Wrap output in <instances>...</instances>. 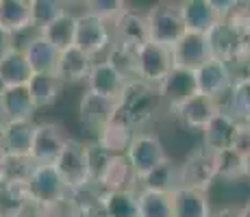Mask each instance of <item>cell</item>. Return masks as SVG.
I'll return each instance as SVG.
<instances>
[{
  "mask_svg": "<svg viewBox=\"0 0 250 217\" xmlns=\"http://www.w3.org/2000/svg\"><path fill=\"white\" fill-rule=\"evenodd\" d=\"M148 33L152 43L172 48L187 33L181 13V2H157L148 9Z\"/></svg>",
  "mask_w": 250,
  "mask_h": 217,
  "instance_id": "2",
  "label": "cell"
},
{
  "mask_svg": "<svg viewBox=\"0 0 250 217\" xmlns=\"http://www.w3.org/2000/svg\"><path fill=\"white\" fill-rule=\"evenodd\" d=\"M233 150L239 152L244 158L250 154V128L248 124H242L237 130V137H235V143H233Z\"/></svg>",
  "mask_w": 250,
  "mask_h": 217,
  "instance_id": "41",
  "label": "cell"
},
{
  "mask_svg": "<svg viewBox=\"0 0 250 217\" xmlns=\"http://www.w3.org/2000/svg\"><path fill=\"white\" fill-rule=\"evenodd\" d=\"M196 80H198V94L209 96V98L218 100L222 96H227L233 87V79H230L229 65L224 61L211 57L205 65H200L196 70Z\"/></svg>",
  "mask_w": 250,
  "mask_h": 217,
  "instance_id": "13",
  "label": "cell"
},
{
  "mask_svg": "<svg viewBox=\"0 0 250 217\" xmlns=\"http://www.w3.org/2000/svg\"><path fill=\"white\" fill-rule=\"evenodd\" d=\"M31 11H33V26L37 28V33L42 28H46L48 24H52L57 18H61L68 9L63 2L57 0H31Z\"/></svg>",
  "mask_w": 250,
  "mask_h": 217,
  "instance_id": "36",
  "label": "cell"
},
{
  "mask_svg": "<svg viewBox=\"0 0 250 217\" xmlns=\"http://www.w3.org/2000/svg\"><path fill=\"white\" fill-rule=\"evenodd\" d=\"M85 7H87V11L94 13L96 18L113 24L128 9V4L122 2V0H89Z\"/></svg>",
  "mask_w": 250,
  "mask_h": 217,
  "instance_id": "38",
  "label": "cell"
},
{
  "mask_svg": "<svg viewBox=\"0 0 250 217\" xmlns=\"http://www.w3.org/2000/svg\"><path fill=\"white\" fill-rule=\"evenodd\" d=\"M94 63L96 61L89 55H85L81 48L72 46L59 55L57 76L61 79V83H87Z\"/></svg>",
  "mask_w": 250,
  "mask_h": 217,
  "instance_id": "25",
  "label": "cell"
},
{
  "mask_svg": "<svg viewBox=\"0 0 250 217\" xmlns=\"http://www.w3.org/2000/svg\"><path fill=\"white\" fill-rule=\"evenodd\" d=\"M111 28H113V43H120V46L139 50L144 43L150 41L146 16L133 11V9H126V11L111 24Z\"/></svg>",
  "mask_w": 250,
  "mask_h": 217,
  "instance_id": "12",
  "label": "cell"
},
{
  "mask_svg": "<svg viewBox=\"0 0 250 217\" xmlns=\"http://www.w3.org/2000/svg\"><path fill=\"white\" fill-rule=\"evenodd\" d=\"M181 13L185 20V28L189 33H207L215 26L222 18H220L218 9H215L213 0H183Z\"/></svg>",
  "mask_w": 250,
  "mask_h": 217,
  "instance_id": "20",
  "label": "cell"
},
{
  "mask_svg": "<svg viewBox=\"0 0 250 217\" xmlns=\"http://www.w3.org/2000/svg\"><path fill=\"white\" fill-rule=\"evenodd\" d=\"M213 217H244V215H242V209L227 206V209H220L218 213H213Z\"/></svg>",
  "mask_w": 250,
  "mask_h": 217,
  "instance_id": "43",
  "label": "cell"
},
{
  "mask_svg": "<svg viewBox=\"0 0 250 217\" xmlns=\"http://www.w3.org/2000/svg\"><path fill=\"white\" fill-rule=\"evenodd\" d=\"M159 94L163 104H167L172 111H176L181 104L198 96V80H196L194 70H185V67H174L166 80L159 85Z\"/></svg>",
  "mask_w": 250,
  "mask_h": 217,
  "instance_id": "10",
  "label": "cell"
},
{
  "mask_svg": "<svg viewBox=\"0 0 250 217\" xmlns=\"http://www.w3.org/2000/svg\"><path fill=\"white\" fill-rule=\"evenodd\" d=\"M35 126L33 119H20V122H4L2 130V141L7 148L9 157H22L31 158V148H33V137H35Z\"/></svg>",
  "mask_w": 250,
  "mask_h": 217,
  "instance_id": "22",
  "label": "cell"
},
{
  "mask_svg": "<svg viewBox=\"0 0 250 217\" xmlns=\"http://www.w3.org/2000/svg\"><path fill=\"white\" fill-rule=\"evenodd\" d=\"M172 70H174L172 48L148 41L137 50V79L139 80H146V83L159 87Z\"/></svg>",
  "mask_w": 250,
  "mask_h": 217,
  "instance_id": "7",
  "label": "cell"
},
{
  "mask_svg": "<svg viewBox=\"0 0 250 217\" xmlns=\"http://www.w3.org/2000/svg\"><path fill=\"white\" fill-rule=\"evenodd\" d=\"M87 146V157H89V170H91V180H98L100 174L104 172V167L109 165L113 154H109L100 146L98 141H91V143H85Z\"/></svg>",
  "mask_w": 250,
  "mask_h": 217,
  "instance_id": "39",
  "label": "cell"
},
{
  "mask_svg": "<svg viewBox=\"0 0 250 217\" xmlns=\"http://www.w3.org/2000/svg\"><path fill=\"white\" fill-rule=\"evenodd\" d=\"M76 48L89 55L91 59L103 52H109V48L113 46V28L109 22L96 18L94 13H89L85 9V13H81L76 20Z\"/></svg>",
  "mask_w": 250,
  "mask_h": 217,
  "instance_id": "4",
  "label": "cell"
},
{
  "mask_svg": "<svg viewBox=\"0 0 250 217\" xmlns=\"http://www.w3.org/2000/svg\"><path fill=\"white\" fill-rule=\"evenodd\" d=\"M172 213L174 217H213L207 191L179 187L172 194Z\"/></svg>",
  "mask_w": 250,
  "mask_h": 217,
  "instance_id": "26",
  "label": "cell"
},
{
  "mask_svg": "<svg viewBox=\"0 0 250 217\" xmlns=\"http://www.w3.org/2000/svg\"><path fill=\"white\" fill-rule=\"evenodd\" d=\"M126 83L128 80L124 79L109 61L103 59V61H96L94 67H91L89 79H87V89L103 96V98H109V100L118 102V98L122 96Z\"/></svg>",
  "mask_w": 250,
  "mask_h": 217,
  "instance_id": "16",
  "label": "cell"
},
{
  "mask_svg": "<svg viewBox=\"0 0 250 217\" xmlns=\"http://www.w3.org/2000/svg\"><path fill=\"white\" fill-rule=\"evenodd\" d=\"M76 20H79V16H74L72 11H65L63 16L57 18L52 24L42 28L40 35L46 37L59 52H63L74 46V41H76Z\"/></svg>",
  "mask_w": 250,
  "mask_h": 217,
  "instance_id": "29",
  "label": "cell"
},
{
  "mask_svg": "<svg viewBox=\"0 0 250 217\" xmlns=\"http://www.w3.org/2000/svg\"><path fill=\"white\" fill-rule=\"evenodd\" d=\"M222 113L233 115L237 122L248 124L250 122V80L235 83L229 91V107Z\"/></svg>",
  "mask_w": 250,
  "mask_h": 217,
  "instance_id": "34",
  "label": "cell"
},
{
  "mask_svg": "<svg viewBox=\"0 0 250 217\" xmlns=\"http://www.w3.org/2000/svg\"><path fill=\"white\" fill-rule=\"evenodd\" d=\"M239 126H242V122H237L233 115L222 113V111H220V113L209 122V126L203 130L205 148L209 152H213V154L233 148Z\"/></svg>",
  "mask_w": 250,
  "mask_h": 217,
  "instance_id": "19",
  "label": "cell"
},
{
  "mask_svg": "<svg viewBox=\"0 0 250 217\" xmlns=\"http://www.w3.org/2000/svg\"><path fill=\"white\" fill-rule=\"evenodd\" d=\"M215 165H218V176L220 178H239L244 176V157L239 152H235L233 148L222 152H215Z\"/></svg>",
  "mask_w": 250,
  "mask_h": 217,
  "instance_id": "37",
  "label": "cell"
},
{
  "mask_svg": "<svg viewBox=\"0 0 250 217\" xmlns=\"http://www.w3.org/2000/svg\"><path fill=\"white\" fill-rule=\"evenodd\" d=\"M242 215H244V217H250V200L242 206Z\"/></svg>",
  "mask_w": 250,
  "mask_h": 217,
  "instance_id": "45",
  "label": "cell"
},
{
  "mask_svg": "<svg viewBox=\"0 0 250 217\" xmlns=\"http://www.w3.org/2000/svg\"><path fill=\"white\" fill-rule=\"evenodd\" d=\"M0 26L9 33H22L33 26L31 0H0Z\"/></svg>",
  "mask_w": 250,
  "mask_h": 217,
  "instance_id": "27",
  "label": "cell"
},
{
  "mask_svg": "<svg viewBox=\"0 0 250 217\" xmlns=\"http://www.w3.org/2000/svg\"><path fill=\"white\" fill-rule=\"evenodd\" d=\"M137 130L122 118V115L115 111V115L111 118V122L107 124L103 130L98 133V139L96 141L104 148L109 154L118 157V154H126L128 148H131L133 139H135Z\"/></svg>",
  "mask_w": 250,
  "mask_h": 217,
  "instance_id": "21",
  "label": "cell"
},
{
  "mask_svg": "<svg viewBox=\"0 0 250 217\" xmlns=\"http://www.w3.org/2000/svg\"><path fill=\"white\" fill-rule=\"evenodd\" d=\"M96 182L103 187L104 194H111V191H137L139 189L137 176H135V172H133L131 163H128L126 154L111 157L109 165L104 167V172L100 174V178Z\"/></svg>",
  "mask_w": 250,
  "mask_h": 217,
  "instance_id": "18",
  "label": "cell"
},
{
  "mask_svg": "<svg viewBox=\"0 0 250 217\" xmlns=\"http://www.w3.org/2000/svg\"><path fill=\"white\" fill-rule=\"evenodd\" d=\"M161 102L163 100L159 94V87L146 83V80L133 79L126 83L122 96L118 98V113L135 130H139L155 118Z\"/></svg>",
  "mask_w": 250,
  "mask_h": 217,
  "instance_id": "1",
  "label": "cell"
},
{
  "mask_svg": "<svg viewBox=\"0 0 250 217\" xmlns=\"http://www.w3.org/2000/svg\"><path fill=\"white\" fill-rule=\"evenodd\" d=\"M22 52L35 74H57V63H59L61 52L46 37H42L40 33L26 41Z\"/></svg>",
  "mask_w": 250,
  "mask_h": 217,
  "instance_id": "24",
  "label": "cell"
},
{
  "mask_svg": "<svg viewBox=\"0 0 250 217\" xmlns=\"http://www.w3.org/2000/svg\"><path fill=\"white\" fill-rule=\"evenodd\" d=\"M37 217H83V215H81L76 202L68 196L65 200H59V202H55V204L40 206Z\"/></svg>",
  "mask_w": 250,
  "mask_h": 217,
  "instance_id": "40",
  "label": "cell"
},
{
  "mask_svg": "<svg viewBox=\"0 0 250 217\" xmlns=\"http://www.w3.org/2000/svg\"><path fill=\"white\" fill-rule=\"evenodd\" d=\"M118 111V102L109 98H103V96L94 94V91L85 89V94L81 96V102H79V118L81 122L85 124L87 128L100 133L115 115Z\"/></svg>",
  "mask_w": 250,
  "mask_h": 217,
  "instance_id": "15",
  "label": "cell"
},
{
  "mask_svg": "<svg viewBox=\"0 0 250 217\" xmlns=\"http://www.w3.org/2000/svg\"><path fill=\"white\" fill-rule=\"evenodd\" d=\"M142 189H152V191H161V194H174L181 187V172H179V163H174L170 158L167 163H163L161 167H157L150 176H146L139 182Z\"/></svg>",
  "mask_w": 250,
  "mask_h": 217,
  "instance_id": "31",
  "label": "cell"
},
{
  "mask_svg": "<svg viewBox=\"0 0 250 217\" xmlns=\"http://www.w3.org/2000/svg\"><path fill=\"white\" fill-rule=\"evenodd\" d=\"M103 217H139L137 191H111V194H104Z\"/></svg>",
  "mask_w": 250,
  "mask_h": 217,
  "instance_id": "33",
  "label": "cell"
},
{
  "mask_svg": "<svg viewBox=\"0 0 250 217\" xmlns=\"http://www.w3.org/2000/svg\"><path fill=\"white\" fill-rule=\"evenodd\" d=\"M244 176L250 178V154H248L246 158H244Z\"/></svg>",
  "mask_w": 250,
  "mask_h": 217,
  "instance_id": "44",
  "label": "cell"
},
{
  "mask_svg": "<svg viewBox=\"0 0 250 217\" xmlns=\"http://www.w3.org/2000/svg\"><path fill=\"white\" fill-rule=\"evenodd\" d=\"M248 128H250V122H248Z\"/></svg>",
  "mask_w": 250,
  "mask_h": 217,
  "instance_id": "47",
  "label": "cell"
},
{
  "mask_svg": "<svg viewBox=\"0 0 250 217\" xmlns=\"http://www.w3.org/2000/svg\"><path fill=\"white\" fill-rule=\"evenodd\" d=\"M174 113H176V118L181 119V124L185 128L205 130L207 126H209L211 119L220 113V104H218V100L198 94L191 100H187L185 104H181Z\"/></svg>",
  "mask_w": 250,
  "mask_h": 217,
  "instance_id": "17",
  "label": "cell"
},
{
  "mask_svg": "<svg viewBox=\"0 0 250 217\" xmlns=\"http://www.w3.org/2000/svg\"><path fill=\"white\" fill-rule=\"evenodd\" d=\"M55 167L70 191L81 189V187H85L87 182H91L87 146L76 141V139H70V141L65 143L63 152H61L59 158L55 161Z\"/></svg>",
  "mask_w": 250,
  "mask_h": 217,
  "instance_id": "5",
  "label": "cell"
},
{
  "mask_svg": "<svg viewBox=\"0 0 250 217\" xmlns=\"http://www.w3.org/2000/svg\"><path fill=\"white\" fill-rule=\"evenodd\" d=\"M70 137L65 130L55 122H40L35 126V137H33V148H31V158L33 163L40 165H55L59 154L63 152L65 143Z\"/></svg>",
  "mask_w": 250,
  "mask_h": 217,
  "instance_id": "9",
  "label": "cell"
},
{
  "mask_svg": "<svg viewBox=\"0 0 250 217\" xmlns=\"http://www.w3.org/2000/svg\"><path fill=\"white\" fill-rule=\"evenodd\" d=\"M139 217H174L172 213V196L152 189H137Z\"/></svg>",
  "mask_w": 250,
  "mask_h": 217,
  "instance_id": "32",
  "label": "cell"
},
{
  "mask_svg": "<svg viewBox=\"0 0 250 217\" xmlns=\"http://www.w3.org/2000/svg\"><path fill=\"white\" fill-rule=\"evenodd\" d=\"M61 79L57 74H33L28 80V94L37 109H48L57 102L61 91Z\"/></svg>",
  "mask_w": 250,
  "mask_h": 217,
  "instance_id": "30",
  "label": "cell"
},
{
  "mask_svg": "<svg viewBox=\"0 0 250 217\" xmlns=\"http://www.w3.org/2000/svg\"><path fill=\"white\" fill-rule=\"evenodd\" d=\"M13 50H16V35L0 26V61L7 59Z\"/></svg>",
  "mask_w": 250,
  "mask_h": 217,
  "instance_id": "42",
  "label": "cell"
},
{
  "mask_svg": "<svg viewBox=\"0 0 250 217\" xmlns=\"http://www.w3.org/2000/svg\"><path fill=\"white\" fill-rule=\"evenodd\" d=\"M26 187L37 206L55 204V202L65 200L70 196V189L65 187L63 178L59 176L55 165H40V163H35L31 176L26 180Z\"/></svg>",
  "mask_w": 250,
  "mask_h": 217,
  "instance_id": "6",
  "label": "cell"
},
{
  "mask_svg": "<svg viewBox=\"0 0 250 217\" xmlns=\"http://www.w3.org/2000/svg\"><path fill=\"white\" fill-rule=\"evenodd\" d=\"M172 57H174V67H185V70H198L211 59V46L209 37L203 33H189L181 37L172 46Z\"/></svg>",
  "mask_w": 250,
  "mask_h": 217,
  "instance_id": "11",
  "label": "cell"
},
{
  "mask_svg": "<svg viewBox=\"0 0 250 217\" xmlns=\"http://www.w3.org/2000/svg\"><path fill=\"white\" fill-rule=\"evenodd\" d=\"M37 107L28 94V87H7L0 89V113L4 122H20V119H33Z\"/></svg>",
  "mask_w": 250,
  "mask_h": 217,
  "instance_id": "23",
  "label": "cell"
},
{
  "mask_svg": "<svg viewBox=\"0 0 250 217\" xmlns=\"http://www.w3.org/2000/svg\"><path fill=\"white\" fill-rule=\"evenodd\" d=\"M2 126H4V118H2V113H0V130H2Z\"/></svg>",
  "mask_w": 250,
  "mask_h": 217,
  "instance_id": "46",
  "label": "cell"
},
{
  "mask_svg": "<svg viewBox=\"0 0 250 217\" xmlns=\"http://www.w3.org/2000/svg\"><path fill=\"white\" fill-rule=\"evenodd\" d=\"M104 61H109L126 80L137 79V50H133V48L113 43V46L109 48Z\"/></svg>",
  "mask_w": 250,
  "mask_h": 217,
  "instance_id": "35",
  "label": "cell"
},
{
  "mask_svg": "<svg viewBox=\"0 0 250 217\" xmlns=\"http://www.w3.org/2000/svg\"><path fill=\"white\" fill-rule=\"evenodd\" d=\"M35 72L31 70L22 48H16L4 61H0V89L7 87H26L31 76Z\"/></svg>",
  "mask_w": 250,
  "mask_h": 217,
  "instance_id": "28",
  "label": "cell"
},
{
  "mask_svg": "<svg viewBox=\"0 0 250 217\" xmlns=\"http://www.w3.org/2000/svg\"><path fill=\"white\" fill-rule=\"evenodd\" d=\"M126 158L131 163L133 172H135L137 182H142L157 167H161L163 163L170 161L166 146H163V141L159 139V135H155V133H137L126 152Z\"/></svg>",
  "mask_w": 250,
  "mask_h": 217,
  "instance_id": "3",
  "label": "cell"
},
{
  "mask_svg": "<svg viewBox=\"0 0 250 217\" xmlns=\"http://www.w3.org/2000/svg\"><path fill=\"white\" fill-rule=\"evenodd\" d=\"M209 37V46H211V55L220 61H233L237 59L244 52V43H246V37L237 31L229 20H220L207 33Z\"/></svg>",
  "mask_w": 250,
  "mask_h": 217,
  "instance_id": "14",
  "label": "cell"
},
{
  "mask_svg": "<svg viewBox=\"0 0 250 217\" xmlns=\"http://www.w3.org/2000/svg\"><path fill=\"white\" fill-rule=\"evenodd\" d=\"M179 172H181V187L207 191L211 187V182L218 178L215 154L209 152L207 148L194 150L185 161L179 163Z\"/></svg>",
  "mask_w": 250,
  "mask_h": 217,
  "instance_id": "8",
  "label": "cell"
}]
</instances>
